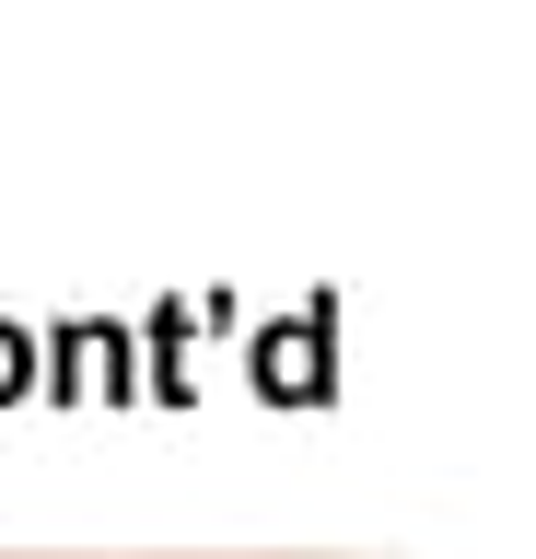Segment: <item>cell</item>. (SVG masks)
I'll return each mask as SVG.
<instances>
[{"mask_svg": "<svg viewBox=\"0 0 536 559\" xmlns=\"http://www.w3.org/2000/svg\"><path fill=\"white\" fill-rule=\"evenodd\" d=\"M152 559H281V548H152Z\"/></svg>", "mask_w": 536, "mask_h": 559, "instance_id": "1", "label": "cell"}, {"mask_svg": "<svg viewBox=\"0 0 536 559\" xmlns=\"http://www.w3.org/2000/svg\"><path fill=\"white\" fill-rule=\"evenodd\" d=\"M0 559H82V548H0Z\"/></svg>", "mask_w": 536, "mask_h": 559, "instance_id": "2", "label": "cell"}]
</instances>
